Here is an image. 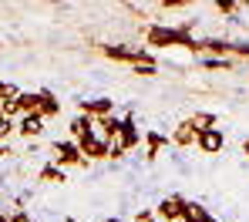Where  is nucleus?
Here are the masks:
<instances>
[{"mask_svg":"<svg viewBox=\"0 0 249 222\" xmlns=\"http://www.w3.org/2000/svg\"><path fill=\"white\" fill-rule=\"evenodd\" d=\"M142 138H145V135L138 132L135 118H131V115H124V118H122V132H118V138L111 141V158H122L124 152L138 148V145H142Z\"/></svg>","mask_w":249,"mask_h":222,"instance_id":"7ed1b4c3","label":"nucleus"},{"mask_svg":"<svg viewBox=\"0 0 249 222\" xmlns=\"http://www.w3.org/2000/svg\"><path fill=\"white\" fill-rule=\"evenodd\" d=\"M212 7H215V10H219L222 17H232V20H236V14L243 10V3H236V0H215Z\"/></svg>","mask_w":249,"mask_h":222,"instance_id":"a211bd4d","label":"nucleus"},{"mask_svg":"<svg viewBox=\"0 0 249 222\" xmlns=\"http://www.w3.org/2000/svg\"><path fill=\"white\" fill-rule=\"evenodd\" d=\"M212 222H215V219H212Z\"/></svg>","mask_w":249,"mask_h":222,"instance_id":"cd10ccee","label":"nucleus"},{"mask_svg":"<svg viewBox=\"0 0 249 222\" xmlns=\"http://www.w3.org/2000/svg\"><path fill=\"white\" fill-rule=\"evenodd\" d=\"M3 121H7V118H3V111H0V125H3Z\"/></svg>","mask_w":249,"mask_h":222,"instance_id":"a878e982","label":"nucleus"},{"mask_svg":"<svg viewBox=\"0 0 249 222\" xmlns=\"http://www.w3.org/2000/svg\"><path fill=\"white\" fill-rule=\"evenodd\" d=\"M196 138H199V132H196V125L185 118L175 132H172V145H178V148H189V145H196Z\"/></svg>","mask_w":249,"mask_h":222,"instance_id":"9b49d317","label":"nucleus"},{"mask_svg":"<svg viewBox=\"0 0 249 222\" xmlns=\"http://www.w3.org/2000/svg\"><path fill=\"white\" fill-rule=\"evenodd\" d=\"M64 222H74V219H71V216H68V219H64Z\"/></svg>","mask_w":249,"mask_h":222,"instance_id":"bb28decb","label":"nucleus"},{"mask_svg":"<svg viewBox=\"0 0 249 222\" xmlns=\"http://www.w3.org/2000/svg\"><path fill=\"white\" fill-rule=\"evenodd\" d=\"M81 104V115L88 118H108V115H115V101L111 98H91V101H78Z\"/></svg>","mask_w":249,"mask_h":222,"instance_id":"6e6552de","label":"nucleus"},{"mask_svg":"<svg viewBox=\"0 0 249 222\" xmlns=\"http://www.w3.org/2000/svg\"><path fill=\"white\" fill-rule=\"evenodd\" d=\"M17 104H20V118L24 115H41V91H24L17 98Z\"/></svg>","mask_w":249,"mask_h":222,"instance_id":"f8f14e48","label":"nucleus"},{"mask_svg":"<svg viewBox=\"0 0 249 222\" xmlns=\"http://www.w3.org/2000/svg\"><path fill=\"white\" fill-rule=\"evenodd\" d=\"M131 74H138V78H155V74H159V64H155V61L135 64V68H131Z\"/></svg>","mask_w":249,"mask_h":222,"instance_id":"aec40b11","label":"nucleus"},{"mask_svg":"<svg viewBox=\"0 0 249 222\" xmlns=\"http://www.w3.org/2000/svg\"><path fill=\"white\" fill-rule=\"evenodd\" d=\"M232 57H246L249 61V41H232Z\"/></svg>","mask_w":249,"mask_h":222,"instance_id":"412c9836","label":"nucleus"},{"mask_svg":"<svg viewBox=\"0 0 249 222\" xmlns=\"http://www.w3.org/2000/svg\"><path fill=\"white\" fill-rule=\"evenodd\" d=\"M199 64L209 68V71H232V68H236V61H232V57H202Z\"/></svg>","mask_w":249,"mask_h":222,"instance_id":"dca6fc26","label":"nucleus"},{"mask_svg":"<svg viewBox=\"0 0 249 222\" xmlns=\"http://www.w3.org/2000/svg\"><path fill=\"white\" fill-rule=\"evenodd\" d=\"M44 115H24L20 121H17V132L24 135V138H41L44 135Z\"/></svg>","mask_w":249,"mask_h":222,"instance_id":"9d476101","label":"nucleus"},{"mask_svg":"<svg viewBox=\"0 0 249 222\" xmlns=\"http://www.w3.org/2000/svg\"><path fill=\"white\" fill-rule=\"evenodd\" d=\"M182 222H212V216H209V209L202 205V202H189V205H185Z\"/></svg>","mask_w":249,"mask_h":222,"instance_id":"4468645a","label":"nucleus"},{"mask_svg":"<svg viewBox=\"0 0 249 222\" xmlns=\"http://www.w3.org/2000/svg\"><path fill=\"white\" fill-rule=\"evenodd\" d=\"M20 94H24V91L17 88L14 81H0V101H17Z\"/></svg>","mask_w":249,"mask_h":222,"instance_id":"6ab92c4d","label":"nucleus"},{"mask_svg":"<svg viewBox=\"0 0 249 222\" xmlns=\"http://www.w3.org/2000/svg\"><path fill=\"white\" fill-rule=\"evenodd\" d=\"M51 162L54 165H61V169H68V165H84L88 158L81 155V145L74 141V138H57L54 145H51Z\"/></svg>","mask_w":249,"mask_h":222,"instance_id":"20e7f679","label":"nucleus"},{"mask_svg":"<svg viewBox=\"0 0 249 222\" xmlns=\"http://www.w3.org/2000/svg\"><path fill=\"white\" fill-rule=\"evenodd\" d=\"M37 178L41 182H47V185H61V182H68V172L61 169V165H54V162H47L41 172H37Z\"/></svg>","mask_w":249,"mask_h":222,"instance_id":"ddd939ff","label":"nucleus"},{"mask_svg":"<svg viewBox=\"0 0 249 222\" xmlns=\"http://www.w3.org/2000/svg\"><path fill=\"white\" fill-rule=\"evenodd\" d=\"M131 222H159V219H155L152 212H135V219H131Z\"/></svg>","mask_w":249,"mask_h":222,"instance_id":"5701e85b","label":"nucleus"},{"mask_svg":"<svg viewBox=\"0 0 249 222\" xmlns=\"http://www.w3.org/2000/svg\"><path fill=\"white\" fill-rule=\"evenodd\" d=\"M101 54L111 57V61H124V64H145V61H155L148 47H128V44H101Z\"/></svg>","mask_w":249,"mask_h":222,"instance_id":"39448f33","label":"nucleus"},{"mask_svg":"<svg viewBox=\"0 0 249 222\" xmlns=\"http://www.w3.org/2000/svg\"><path fill=\"white\" fill-rule=\"evenodd\" d=\"M7 219H10V222H31V216H27L24 209H17V212H10Z\"/></svg>","mask_w":249,"mask_h":222,"instance_id":"4be33fe9","label":"nucleus"},{"mask_svg":"<svg viewBox=\"0 0 249 222\" xmlns=\"http://www.w3.org/2000/svg\"><path fill=\"white\" fill-rule=\"evenodd\" d=\"M168 145H172V135H162V132H155V128H148V132H145V158L155 162L159 152L168 148Z\"/></svg>","mask_w":249,"mask_h":222,"instance_id":"1a4fd4ad","label":"nucleus"},{"mask_svg":"<svg viewBox=\"0 0 249 222\" xmlns=\"http://www.w3.org/2000/svg\"><path fill=\"white\" fill-rule=\"evenodd\" d=\"M57 111H61V101H57L47 88H41V115L44 118H54Z\"/></svg>","mask_w":249,"mask_h":222,"instance_id":"2eb2a0df","label":"nucleus"},{"mask_svg":"<svg viewBox=\"0 0 249 222\" xmlns=\"http://www.w3.org/2000/svg\"><path fill=\"white\" fill-rule=\"evenodd\" d=\"M105 222H124V219H118V216H108V219H105Z\"/></svg>","mask_w":249,"mask_h":222,"instance_id":"393cba45","label":"nucleus"},{"mask_svg":"<svg viewBox=\"0 0 249 222\" xmlns=\"http://www.w3.org/2000/svg\"><path fill=\"white\" fill-rule=\"evenodd\" d=\"M196 148H199L202 155H219V152L226 148V132H222V128L199 132V138H196Z\"/></svg>","mask_w":249,"mask_h":222,"instance_id":"0eeeda50","label":"nucleus"},{"mask_svg":"<svg viewBox=\"0 0 249 222\" xmlns=\"http://www.w3.org/2000/svg\"><path fill=\"white\" fill-rule=\"evenodd\" d=\"M189 121L196 125V132H209V128H215V115H212V111H196Z\"/></svg>","mask_w":249,"mask_h":222,"instance_id":"f3484780","label":"nucleus"},{"mask_svg":"<svg viewBox=\"0 0 249 222\" xmlns=\"http://www.w3.org/2000/svg\"><path fill=\"white\" fill-rule=\"evenodd\" d=\"M78 145H81V155L84 158H111V138L98 128V121L91 125V132L84 135V138H78Z\"/></svg>","mask_w":249,"mask_h":222,"instance_id":"f03ea898","label":"nucleus"},{"mask_svg":"<svg viewBox=\"0 0 249 222\" xmlns=\"http://www.w3.org/2000/svg\"><path fill=\"white\" fill-rule=\"evenodd\" d=\"M145 44L148 47H185L199 54V37L192 31H185L182 24H152L145 31Z\"/></svg>","mask_w":249,"mask_h":222,"instance_id":"f257e3e1","label":"nucleus"},{"mask_svg":"<svg viewBox=\"0 0 249 222\" xmlns=\"http://www.w3.org/2000/svg\"><path fill=\"white\" fill-rule=\"evenodd\" d=\"M185 205H189V199H182L178 192H172V195H165V199L155 205V216H159L162 222H182Z\"/></svg>","mask_w":249,"mask_h":222,"instance_id":"423d86ee","label":"nucleus"},{"mask_svg":"<svg viewBox=\"0 0 249 222\" xmlns=\"http://www.w3.org/2000/svg\"><path fill=\"white\" fill-rule=\"evenodd\" d=\"M243 155H246V158H249V138H246V141H243Z\"/></svg>","mask_w":249,"mask_h":222,"instance_id":"b1692460","label":"nucleus"}]
</instances>
